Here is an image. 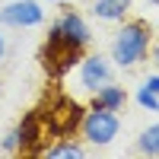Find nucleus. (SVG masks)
<instances>
[{
	"mask_svg": "<svg viewBox=\"0 0 159 159\" xmlns=\"http://www.w3.org/2000/svg\"><path fill=\"white\" fill-rule=\"evenodd\" d=\"M83 42H76V38H70L67 32H61L57 29V22L48 29V38H45V45L38 48V64H42V70L48 76H54L61 80L67 70H73L80 61H83Z\"/></svg>",
	"mask_w": 159,
	"mask_h": 159,
	"instance_id": "nucleus-1",
	"label": "nucleus"
},
{
	"mask_svg": "<svg viewBox=\"0 0 159 159\" xmlns=\"http://www.w3.org/2000/svg\"><path fill=\"white\" fill-rule=\"evenodd\" d=\"M150 42H153V25L147 19H130L121 25V32L111 42V61L121 67H134V64L147 61Z\"/></svg>",
	"mask_w": 159,
	"mask_h": 159,
	"instance_id": "nucleus-2",
	"label": "nucleus"
},
{
	"mask_svg": "<svg viewBox=\"0 0 159 159\" xmlns=\"http://www.w3.org/2000/svg\"><path fill=\"white\" fill-rule=\"evenodd\" d=\"M38 115H42V121L48 124L51 130V137H70L80 130V124H83V108L67 99V96H61V92H54L45 105H38Z\"/></svg>",
	"mask_w": 159,
	"mask_h": 159,
	"instance_id": "nucleus-3",
	"label": "nucleus"
},
{
	"mask_svg": "<svg viewBox=\"0 0 159 159\" xmlns=\"http://www.w3.org/2000/svg\"><path fill=\"white\" fill-rule=\"evenodd\" d=\"M16 130H19V156H45L48 140H51V130L42 121L38 108H32L29 115H25L22 121L16 124Z\"/></svg>",
	"mask_w": 159,
	"mask_h": 159,
	"instance_id": "nucleus-4",
	"label": "nucleus"
},
{
	"mask_svg": "<svg viewBox=\"0 0 159 159\" xmlns=\"http://www.w3.org/2000/svg\"><path fill=\"white\" fill-rule=\"evenodd\" d=\"M83 137L89 143H96V147H105V143H111L118 137V130H121V121H118V115L108 111V108H89L83 115Z\"/></svg>",
	"mask_w": 159,
	"mask_h": 159,
	"instance_id": "nucleus-5",
	"label": "nucleus"
},
{
	"mask_svg": "<svg viewBox=\"0 0 159 159\" xmlns=\"http://www.w3.org/2000/svg\"><path fill=\"white\" fill-rule=\"evenodd\" d=\"M45 19V10L35 0H16L0 10V25H13V29H29Z\"/></svg>",
	"mask_w": 159,
	"mask_h": 159,
	"instance_id": "nucleus-6",
	"label": "nucleus"
},
{
	"mask_svg": "<svg viewBox=\"0 0 159 159\" xmlns=\"http://www.w3.org/2000/svg\"><path fill=\"white\" fill-rule=\"evenodd\" d=\"M111 80V67H108V61H105L102 54H89L80 61V86L89 89V92H96L99 86H105Z\"/></svg>",
	"mask_w": 159,
	"mask_h": 159,
	"instance_id": "nucleus-7",
	"label": "nucleus"
},
{
	"mask_svg": "<svg viewBox=\"0 0 159 159\" xmlns=\"http://www.w3.org/2000/svg\"><path fill=\"white\" fill-rule=\"evenodd\" d=\"M127 102V92L121 86H111V80L105 86H99L92 92V108H108V111H121Z\"/></svg>",
	"mask_w": 159,
	"mask_h": 159,
	"instance_id": "nucleus-8",
	"label": "nucleus"
},
{
	"mask_svg": "<svg viewBox=\"0 0 159 159\" xmlns=\"http://www.w3.org/2000/svg\"><path fill=\"white\" fill-rule=\"evenodd\" d=\"M57 29H61V32H67L70 38H76V42H83V45L92 38V32H89L86 19L80 16L76 10H64V13H61V19H57Z\"/></svg>",
	"mask_w": 159,
	"mask_h": 159,
	"instance_id": "nucleus-9",
	"label": "nucleus"
},
{
	"mask_svg": "<svg viewBox=\"0 0 159 159\" xmlns=\"http://www.w3.org/2000/svg\"><path fill=\"white\" fill-rule=\"evenodd\" d=\"M130 3H134V0H96L92 13H96L99 19H124V13L130 10Z\"/></svg>",
	"mask_w": 159,
	"mask_h": 159,
	"instance_id": "nucleus-10",
	"label": "nucleus"
},
{
	"mask_svg": "<svg viewBox=\"0 0 159 159\" xmlns=\"http://www.w3.org/2000/svg\"><path fill=\"white\" fill-rule=\"evenodd\" d=\"M137 150H140L143 156H159V124L147 127V130L137 137Z\"/></svg>",
	"mask_w": 159,
	"mask_h": 159,
	"instance_id": "nucleus-11",
	"label": "nucleus"
},
{
	"mask_svg": "<svg viewBox=\"0 0 159 159\" xmlns=\"http://www.w3.org/2000/svg\"><path fill=\"white\" fill-rule=\"evenodd\" d=\"M80 156H83V147H80V143H70V140H61L57 147L45 150V159H80Z\"/></svg>",
	"mask_w": 159,
	"mask_h": 159,
	"instance_id": "nucleus-12",
	"label": "nucleus"
},
{
	"mask_svg": "<svg viewBox=\"0 0 159 159\" xmlns=\"http://www.w3.org/2000/svg\"><path fill=\"white\" fill-rule=\"evenodd\" d=\"M137 102L143 105V108H150V111H159V92H153V89H147V86L137 89Z\"/></svg>",
	"mask_w": 159,
	"mask_h": 159,
	"instance_id": "nucleus-13",
	"label": "nucleus"
},
{
	"mask_svg": "<svg viewBox=\"0 0 159 159\" xmlns=\"http://www.w3.org/2000/svg\"><path fill=\"white\" fill-rule=\"evenodd\" d=\"M0 150H3V153H13V156L19 153V130H16V127L7 130V137L0 140Z\"/></svg>",
	"mask_w": 159,
	"mask_h": 159,
	"instance_id": "nucleus-14",
	"label": "nucleus"
},
{
	"mask_svg": "<svg viewBox=\"0 0 159 159\" xmlns=\"http://www.w3.org/2000/svg\"><path fill=\"white\" fill-rule=\"evenodd\" d=\"M153 64L159 67V42H156V48H153Z\"/></svg>",
	"mask_w": 159,
	"mask_h": 159,
	"instance_id": "nucleus-15",
	"label": "nucleus"
},
{
	"mask_svg": "<svg viewBox=\"0 0 159 159\" xmlns=\"http://www.w3.org/2000/svg\"><path fill=\"white\" fill-rule=\"evenodd\" d=\"M3 54H7V42H3V35H0V61H3Z\"/></svg>",
	"mask_w": 159,
	"mask_h": 159,
	"instance_id": "nucleus-16",
	"label": "nucleus"
},
{
	"mask_svg": "<svg viewBox=\"0 0 159 159\" xmlns=\"http://www.w3.org/2000/svg\"><path fill=\"white\" fill-rule=\"evenodd\" d=\"M147 3H153V7H159V0H147Z\"/></svg>",
	"mask_w": 159,
	"mask_h": 159,
	"instance_id": "nucleus-17",
	"label": "nucleus"
}]
</instances>
